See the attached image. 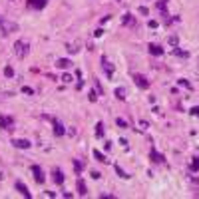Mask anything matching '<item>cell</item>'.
Returning a JSON list of instances; mask_svg holds the SVG:
<instances>
[{
    "instance_id": "1",
    "label": "cell",
    "mask_w": 199,
    "mask_h": 199,
    "mask_svg": "<svg viewBox=\"0 0 199 199\" xmlns=\"http://www.w3.org/2000/svg\"><path fill=\"white\" fill-rule=\"evenodd\" d=\"M28 48H30V46H28L26 40H16V42H14V54L20 58V60H22V58H26Z\"/></svg>"
},
{
    "instance_id": "2",
    "label": "cell",
    "mask_w": 199,
    "mask_h": 199,
    "mask_svg": "<svg viewBox=\"0 0 199 199\" xmlns=\"http://www.w3.org/2000/svg\"><path fill=\"white\" fill-rule=\"evenodd\" d=\"M0 30H2V34H12V32L18 30V24H16V22H10V20L0 18Z\"/></svg>"
},
{
    "instance_id": "3",
    "label": "cell",
    "mask_w": 199,
    "mask_h": 199,
    "mask_svg": "<svg viewBox=\"0 0 199 199\" xmlns=\"http://www.w3.org/2000/svg\"><path fill=\"white\" fill-rule=\"evenodd\" d=\"M0 128L6 129V132H12L14 129V120L8 116H0Z\"/></svg>"
},
{
    "instance_id": "4",
    "label": "cell",
    "mask_w": 199,
    "mask_h": 199,
    "mask_svg": "<svg viewBox=\"0 0 199 199\" xmlns=\"http://www.w3.org/2000/svg\"><path fill=\"white\" fill-rule=\"evenodd\" d=\"M32 173H34V179H36V183H44L46 181V175H44V171H42V167L40 165H32Z\"/></svg>"
},
{
    "instance_id": "5",
    "label": "cell",
    "mask_w": 199,
    "mask_h": 199,
    "mask_svg": "<svg viewBox=\"0 0 199 199\" xmlns=\"http://www.w3.org/2000/svg\"><path fill=\"white\" fill-rule=\"evenodd\" d=\"M101 68H104V72L108 74V78H113V64L105 56H101Z\"/></svg>"
},
{
    "instance_id": "6",
    "label": "cell",
    "mask_w": 199,
    "mask_h": 199,
    "mask_svg": "<svg viewBox=\"0 0 199 199\" xmlns=\"http://www.w3.org/2000/svg\"><path fill=\"white\" fill-rule=\"evenodd\" d=\"M133 80H135V86H137V88H141V90H147V88H149V82H147V78H145V76L135 74V76H133Z\"/></svg>"
},
{
    "instance_id": "7",
    "label": "cell",
    "mask_w": 199,
    "mask_h": 199,
    "mask_svg": "<svg viewBox=\"0 0 199 199\" xmlns=\"http://www.w3.org/2000/svg\"><path fill=\"white\" fill-rule=\"evenodd\" d=\"M10 143H12L14 147H18V149H30V145H32L28 139H12Z\"/></svg>"
},
{
    "instance_id": "8",
    "label": "cell",
    "mask_w": 199,
    "mask_h": 199,
    "mask_svg": "<svg viewBox=\"0 0 199 199\" xmlns=\"http://www.w3.org/2000/svg\"><path fill=\"white\" fill-rule=\"evenodd\" d=\"M52 125H54V135H64L66 133V128H64V124H62V121L52 120Z\"/></svg>"
},
{
    "instance_id": "9",
    "label": "cell",
    "mask_w": 199,
    "mask_h": 199,
    "mask_svg": "<svg viewBox=\"0 0 199 199\" xmlns=\"http://www.w3.org/2000/svg\"><path fill=\"white\" fill-rule=\"evenodd\" d=\"M46 2H48V0H26V4H28L30 8H34V10H40V8H44Z\"/></svg>"
},
{
    "instance_id": "10",
    "label": "cell",
    "mask_w": 199,
    "mask_h": 199,
    "mask_svg": "<svg viewBox=\"0 0 199 199\" xmlns=\"http://www.w3.org/2000/svg\"><path fill=\"white\" fill-rule=\"evenodd\" d=\"M16 189H18V191H20V195H22V197H28V199L32 197V193L28 191V187H26V185L22 183V181H16Z\"/></svg>"
},
{
    "instance_id": "11",
    "label": "cell",
    "mask_w": 199,
    "mask_h": 199,
    "mask_svg": "<svg viewBox=\"0 0 199 199\" xmlns=\"http://www.w3.org/2000/svg\"><path fill=\"white\" fill-rule=\"evenodd\" d=\"M56 66H58V68H60V70H68V68H70V66H72V62H70V60H68V58H60V60H58V62H56Z\"/></svg>"
},
{
    "instance_id": "12",
    "label": "cell",
    "mask_w": 199,
    "mask_h": 199,
    "mask_svg": "<svg viewBox=\"0 0 199 199\" xmlns=\"http://www.w3.org/2000/svg\"><path fill=\"white\" fill-rule=\"evenodd\" d=\"M151 161H153V163H163L165 159H163V155H161V153H157L155 149H151Z\"/></svg>"
},
{
    "instance_id": "13",
    "label": "cell",
    "mask_w": 199,
    "mask_h": 199,
    "mask_svg": "<svg viewBox=\"0 0 199 199\" xmlns=\"http://www.w3.org/2000/svg\"><path fill=\"white\" fill-rule=\"evenodd\" d=\"M149 54H153V56H161L163 48L161 46H155V44H149Z\"/></svg>"
},
{
    "instance_id": "14",
    "label": "cell",
    "mask_w": 199,
    "mask_h": 199,
    "mask_svg": "<svg viewBox=\"0 0 199 199\" xmlns=\"http://www.w3.org/2000/svg\"><path fill=\"white\" fill-rule=\"evenodd\" d=\"M54 181H56L58 185H62V183H64V173H62L60 169H54Z\"/></svg>"
},
{
    "instance_id": "15",
    "label": "cell",
    "mask_w": 199,
    "mask_h": 199,
    "mask_svg": "<svg viewBox=\"0 0 199 199\" xmlns=\"http://www.w3.org/2000/svg\"><path fill=\"white\" fill-rule=\"evenodd\" d=\"M78 193L80 195H88V189H86V183H84V179H78Z\"/></svg>"
},
{
    "instance_id": "16",
    "label": "cell",
    "mask_w": 199,
    "mask_h": 199,
    "mask_svg": "<svg viewBox=\"0 0 199 199\" xmlns=\"http://www.w3.org/2000/svg\"><path fill=\"white\" fill-rule=\"evenodd\" d=\"M92 153H94V157L98 159L100 163H108V159H105V155L101 153V151H98V149H94V151H92Z\"/></svg>"
},
{
    "instance_id": "17",
    "label": "cell",
    "mask_w": 199,
    "mask_h": 199,
    "mask_svg": "<svg viewBox=\"0 0 199 199\" xmlns=\"http://www.w3.org/2000/svg\"><path fill=\"white\" fill-rule=\"evenodd\" d=\"M121 24H125V26H132V24H133V16H132V14H124Z\"/></svg>"
},
{
    "instance_id": "18",
    "label": "cell",
    "mask_w": 199,
    "mask_h": 199,
    "mask_svg": "<svg viewBox=\"0 0 199 199\" xmlns=\"http://www.w3.org/2000/svg\"><path fill=\"white\" fill-rule=\"evenodd\" d=\"M66 48H68V52H70V54H78L80 52V44H78V42H76V44H68Z\"/></svg>"
},
{
    "instance_id": "19",
    "label": "cell",
    "mask_w": 199,
    "mask_h": 199,
    "mask_svg": "<svg viewBox=\"0 0 199 199\" xmlns=\"http://www.w3.org/2000/svg\"><path fill=\"white\" fill-rule=\"evenodd\" d=\"M113 94H116L117 100H125V90H124V88H116V92H113Z\"/></svg>"
},
{
    "instance_id": "20",
    "label": "cell",
    "mask_w": 199,
    "mask_h": 199,
    "mask_svg": "<svg viewBox=\"0 0 199 199\" xmlns=\"http://www.w3.org/2000/svg\"><path fill=\"white\" fill-rule=\"evenodd\" d=\"M96 135H98V137H101V135H104V124H101V121H98V124H96Z\"/></svg>"
},
{
    "instance_id": "21",
    "label": "cell",
    "mask_w": 199,
    "mask_h": 199,
    "mask_svg": "<svg viewBox=\"0 0 199 199\" xmlns=\"http://www.w3.org/2000/svg\"><path fill=\"white\" fill-rule=\"evenodd\" d=\"M4 76H6V78H12V76H14V68L6 66V68H4Z\"/></svg>"
},
{
    "instance_id": "22",
    "label": "cell",
    "mask_w": 199,
    "mask_h": 199,
    "mask_svg": "<svg viewBox=\"0 0 199 199\" xmlns=\"http://www.w3.org/2000/svg\"><path fill=\"white\" fill-rule=\"evenodd\" d=\"M82 169H84V165L80 161H74V171H76V175H80L82 173Z\"/></svg>"
},
{
    "instance_id": "23",
    "label": "cell",
    "mask_w": 199,
    "mask_h": 199,
    "mask_svg": "<svg viewBox=\"0 0 199 199\" xmlns=\"http://www.w3.org/2000/svg\"><path fill=\"white\" fill-rule=\"evenodd\" d=\"M116 124H117V128H124V129L128 128V121H125L124 117H117V120H116Z\"/></svg>"
},
{
    "instance_id": "24",
    "label": "cell",
    "mask_w": 199,
    "mask_h": 199,
    "mask_svg": "<svg viewBox=\"0 0 199 199\" xmlns=\"http://www.w3.org/2000/svg\"><path fill=\"white\" fill-rule=\"evenodd\" d=\"M191 169H193V171H199V157H193V161H191Z\"/></svg>"
},
{
    "instance_id": "25",
    "label": "cell",
    "mask_w": 199,
    "mask_h": 199,
    "mask_svg": "<svg viewBox=\"0 0 199 199\" xmlns=\"http://www.w3.org/2000/svg\"><path fill=\"white\" fill-rule=\"evenodd\" d=\"M116 171H117V175H120V177H125V179L129 177V175H128V173H125V171H124V169H121L120 165H116Z\"/></svg>"
},
{
    "instance_id": "26",
    "label": "cell",
    "mask_w": 199,
    "mask_h": 199,
    "mask_svg": "<svg viewBox=\"0 0 199 199\" xmlns=\"http://www.w3.org/2000/svg\"><path fill=\"white\" fill-rule=\"evenodd\" d=\"M22 94H28V96H32V94H34V90H32L30 86H22Z\"/></svg>"
},
{
    "instance_id": "27",
    "label": "cell",
    "mask_w": 199,
    "mask_h": 199,
    "mask_svg": "<svg viewBox=\"0 0 199 199\" xmlns=\"http://www.w3.org/2000/svg\"><path fill=\"white\" fill-rule=\"evenodd\" d=\"M62 82H64V84H70L72 82V76L70 74H64V76H62Z\"/></svg>"
},
{
    "instance_id": "28",
    "label": "cell",
    "mask_w": 199,
    "mask_h": 199,
    "mask_svg": "<svg viewBox=\"0 0 199 199\" xmlns=\"http://www.w3.org/2000/svg\"><path fill=\"white\" fill-rule=\"evenodd\" d=\"M94 36H96V38H101V36H104V30H101V28H98V30L94 32Z\"/></svg>"
},
{
    "instance_id": "29",
    "label": "cell",
    "mask_w": 199,
    "mask_h": 199,
    "mask_svg": "<svg viewBox=\"0 0 199 199\" xmlns=\"http://www.w3.org/2000/svg\"><path fill=\"white\" fill-rule=\"evenodd\" d=\"M139 14H141V16H147V8L145 6H139Z\"/></svg>"
},
{
    "instance_id": "30",
    "label": "cell",
    "mask_w": 199,
    "mask_h": 199,
    "mask_svg": "<svg viewBox=\"0 0 199 199\" xmlns=\"http://www.w3.org/2000/svg\"><path fill=\"white\" fill-rule=\"evenodd\" d=\"M169 44H171V46H177V38L175 36H169Z\"/></svg>"
},
{
    "instance_id": "31",
    "label": "cell",
    "mask_w": 199,
    "mask_h": 199,
    "mask_svg": "<svg viewBox=\"0 0 199 199\" xmlns=\"http://www.w3.org/2000/svg\"><path fill=\"white\" fill-rule=\"evenodd\" d=\"M88 98H90V101H96V100H98V96H96V92H90V96H88Z\"/></svg>"
},
{
    "instance_id": "32",
    "label": "cell",
    "mask_w": 199,
    "mask_h": 199,
    "mask_svg": "<svg viewBox=\"0 0 199 199\" xmlns=\"http://www.w3.org/2000/svg\"><path fill=\"white\" fill-rule=\"evenodd\" d=\"M147 26H149V28H157V22H155V20H149V22H147Z\"/></svg>"
},
{
    "instance_id": "33",
    "label": "cell",
    "mask_w": 199,
    "mask_h": 199,
    "mask_svg": "<svg viewBox=\"0 0 199 199\" xmlns=\"http://www.w3.org/2000/svg\"><path fill=\"white\" fill-rule=\"evenodd\" d=\"M92 177H94V179H100L101 173H100V171H92Z\"/></svg>"
},
{
    "instance_id": "34",
    "label": "cell",
    "mask_w": 199,
    "mask_h": 199,
    "mask_svg": "<svg viewBox=\"0 0 199 199\" xmlns=\"http://www.w3.org/2000/svg\"><path fill=\"white\" fill-rule=\"evenodd\" d=\"M191 113H193V116H199V108H193V109H191Z\"/></svg>"
}]
</instances>
